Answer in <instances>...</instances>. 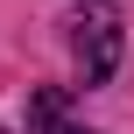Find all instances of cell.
I'll use <instances>...</instances> for the list:
<instances>
[{
	"mask_svg": "<svg viewBox=\"0 0 134 134\" xmlns=\"http://www.w3.org/2000/svg\"><path fill=\"white\" fill-rule=\"evenodd\" d=\"M120 14L113 7H85L78 21H71V49H78V71H85V85H106L113 71H120Z\"/></svg>",
	"mask_w": 134,
	"mask_h": 134,
	"instance_id": "6da1fadb",
	"label": "cell"
}]
</instances>
